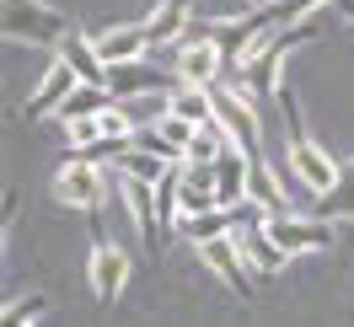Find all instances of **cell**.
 Returning a JSON list of instances; mask_svg holds the SVG:
<instances>
[{
  "label": "cell",
  "mask_w": 354,
  "mask_h": 327,
  "mask_svg": "<svg viewBox=\"0 0 354 327\" xmlns=\"http://www.w3.org/2000/svg\"><path fill=\"white\" fill-rule=\"evenodd\" d=\"M338 183H344V167H338L317 140H306L301 124H295V129H290V183L285 188L306 204V198H328Z\"/></svg>",
  "instance_id": "3957f363"
},
{
  "label": "cell",
  "mask_w": 354,
  "mask_h": 327,
  "mask_svg": "<svg viewBox=\"0 0 354 327\" xmlns=\"http://www.w3.org/2000/svg\"><path fill=\"white\" fill-rule=\"evenodd\" d=\"M354 220V177H344L328 198H317V220Z\"/></svg>",
  "instance_id": "ffe728a7"
},
{
  "label": "cell",
  "mask_w": 354,
  "mask_h": 327,
  "mask_svg": "<svg viewBox=\"0 0 354 327\" xmlns=\"http://www.w3.org/2000/svg\"><path fill=\"white\" fill-rule=\"evenodd\" d=\"M199 258H204V268H209V274H215L225 290L252 295V268H247L242 247H236V236H221V241H209V247H199Z\"/></svg>",
  "instance_id": "9c48e42d"
},
{
  "label": "cell",
  "mask_w": 354,
  "mask_h": 327,
  "mask_svg": "<svg viewBox=\"0 0 354 327\" xmlns=\"http://www.w3.org/2000/svg\"><path fill=\"white\" fill-rule=\"evenodd\" d=\"M236 247H242V258H247V268L252 274H279L285 268V247L268 236V225H247V231H236Z\"/></svg>",
  "instance_id": "5bb4252c"
},
{
  "label": "cell",
  "mask_w": 354,
  "mask_h": 327,
  "mask_svg": "<svg viewBox=\"0 0 354 327\" xmlns=\"http://www.w3.org/2000/svg\"><path fill=\"white\" fill-rule=\"evenodd\" d=\"M113 102H118V97H113L108 86H75V91H70V102H65L59 113H54V118H59V124L70 129V124H86V118H102V113H108Z\"/></svg>",
  "instance_id": "2e32d148"
},
{
  "label": "cell",
  "mask_w": 354,
  "mask_h": 327,
  "mask_svg": "<svg viewBox=\"0 0 354 327\" xmlns=\"http://www.w3.org/2000/svg\"><path fill=\"white\" fill-rule=\"evenodd\" d=\"M108 91L118 102H145V97H172L177 91V70L156 65V59H134V65H113L108 70Z\"/></svg>",
  "instance_id": "277c9868"
},
{
  "label": "cell",
  "mask_w": 354,
  "mask_h": 327,
  "mask_svg": "<svg viewBox=\"0 0 354 327\" xmlns=\"http://www.w3.org/2000/svg\"><path fill=\"white\" fill-rule=\"evenodd\" d=\"M209 102H215V124L247 156H258V97L252 91H231V86H209Z\"/></svg>",
  "instance_id": "5b68a950"
},
{
  "label": "cell",
  "mask_w": 354,
  "mask_h": 327,
  "mask_svg": "<svg viewBox=\"0 0 354 327\" xmlns=\"http://www.w3.org/2000/svg\"><path fill=\"white\" fill-rule=\"evenodd\" d=\"M221 54H215V44L209 38H199V44H183V54H177V86H221Z\"/></svg>",
  "instance_id": "7c38bea8"
},
{
  "label": "cell",
  "mask_w": 354,
  "mask_h": 327,
  "mask_svg": "<svg viewBox=\"0 0 354 327\" xmlns=\"http://www.w3.org/2000/svg\"><path fill=\"white\" fill-rule=\"evenodd\" d=\"M81 86V75H75V70L65 65V59H59V54H54V59H48V70H44V81H38V86H32V102H27V118H44V113H59L70 102V91Z\"/></svg>",
  "instance_id": "30bf717a"
},
{
  "label": "cell",
  "mask_w": 354,
  "mask_h": 327,
  "mask_svg": "<svg viewBox=\"0 0 354 327\" xmlns=\"http://www.w3.org/2000/svg\"><path fill=\"white\" fill-rule=\"evenodd\" d=\"M194 22V0H161L151 17H145V32H151V48H177V38Z\"/></svg>",
  "instance_id": "4fadbf2b"
},
{
  "label": "cell",
  "mask_w": 354,
  "mask_h": 327,
  "mask_svg": "<svg viewBox=\"0 0 354 327\" xmlns=\"http://www.w3.org/2000/svg\"><path fill=\"white\" fill-rule=\"evenodd\" d=\"M247 6H252V11H263V6H274V0H247Z\"/></svg>",
  "instance_id": "7402d4cb"
},
{
  "label": "cell",
  "mask_w": 354,
  "mask_h": 327,
  "mask_svg": "<svg viewBox=\"0 0 354 327\" xmlns=\"http://www.w3.org/2000/svg\"><path fill=\"white\" fill-rule=\"evenodd\" d=\"M129 274H134V258L124 252V247H113L108 236H97V241H91V258H86V284H91V295H97L102 306H113L118 295H124Z\"/></svg>",
  "instance_id": "8992f818"
},
{
  "label": "cell",
  "mask_w": 354,
  "mask_h": 327,
  "mask_svg": "<svg viewBox=\"0 0 354 327\" xmlns=\"http://www.w3.org/2000/svg\"><path fill=\"white\" fill-rule=\"evenodd\" d=\"M338 11H344V17L354 22V0H338Z\"/></svg>",
  "instance_id": "44dd1931"
},
{
  "label": "cell",
  "mask_w": 354,
  "mask_h": 327,
  "mask_svg": "<svg viewBox=\"0 0 354 327\" xmlns=\"http://www.w3.org/2000/svg\"><path fill=\"white\" fill-rule=\"evenodd\" d=\"M268 236L295 258V252H328L333 241H338V225L317 220V215H279V220H268Z\"/></svg>",
  "instance_id": "ba28073f"
},
{
  "label": "cell",
  "mask_w": 354,
  "mask_h": 327,
  "mask_svg": "<svg viewBox=\"0 0 354 327\" xmlns=\"http://www.w3.org/2000/svg\"><path fill=\"white\" fill-rule=\"evenodd\" d=\"M59 59L81 75V86H108V59L97 54V38H81V32H75V38L59 48Z\"/></svg>",
  "instance_id": "9a60e30c"
},
{
  "label": "cell",
  "mask_w": 354,
  "mask_h": 327,
  "mask_svg": "<svg viewBox=\"0 0 354 327\" xmlns=\"http://www.w3.org/2000/svg\"><path fill=\"white\" fill-rule=\"evenodd\" d=\"M38 317H48V295H22L0 311V327H38Z\"/></svg>",
  "instance_id": "d6986e66"
},
{
  "label": "cell",
  "mask_w": 354,
  "mask_h": 327,
  "mask_svg": "<svg viewBox=\"0 0 354 327\" xmlns=\"http://www.w3.org/2000/svg\"><path fill=\"white\" fill-rule=\"evenodd\" d=\"M167 172H172V161H161V156H151V151H134L129 145V151L118 156V177H134V183H151L156 188Z\"/></svg>",
  "instance_id": "ac0fdd59"
},
{
  "label": "cell",
  "mask_w": 354,
  "mask_h": 327,
  "mask_svg": "<svg viewBox=\"0 0 354 327\" xmlns=\"http://www.w3.org/2000/svg\"><path fill=\"white\" fill-rule=\"evenodd\" d=\"M108 188H113V177L102 172V167H91V161H70V167H59V177H54V198L70 204V209H86V215L102 209Z\"/></svg>",
  "instance_id": "52a82bcc"
},
{
  "label": "cell",
  "mask_w": 354,
  "mask_h": 327,
  "mask_svg": "<svg viewBox=\"0 0 354 327\" xmlns=\"http://www.w3.org/2000/svg\"><path fill=\"white\" fill-rule=\"evenodd\" d=\"M97 54L113 65H134V59H151V32H145V17L140 22H124V27H108L97 38Z\"/></svg>",
  "instance_id": "8fae6325"
},
{
  "label": "cell",
  "mask_w": 354,
  "mask_h": 327,
  "mask_svg": "<svg viewBox=\"0 0 354 327\" xmlns=\"http://www.w3.org/2000/svg\"><path fill=\"white\" fill-rule=\"evenodd\" d=\"M317 38V22H301V27H285V32H274L268 44L252 48V59L242 65V86L258 97V102H279L285 108L290 102V91H285V65H290V54L301 44H311Z\"/></svg>",
  "instance_id": "6da1fadb"
},
{
  "label": "cell",
  "mask_w": 354,
  "mask_h": 327,
  "mask_svg": "<svg viewBox=\"0 0 354 327\" xmlns=\"http://www.w3.org/2000/svg\"><path fill=\"white\" fill-rule=\"evenodd\" d=\"M167 113H177V118L194 124V129H209V124H215V102H209V91H199V86H177Z\"/></svg>",
  "instance_id": "e0dca14e"
},
{
  "label": "cell",
  "mask_w": 354,
  "mask_h": 327,
  "mask_svg": "<svg viewBox=\"0 0 354 327\" xmlns=\"http://www.w3.org/2000/svg\"><path fill=\"white\" fill-rule=\"evenodd\" d=\"M0 32H6L11 44L54 48V54L75 38V32H70V22L54 11V6H44V0H0Z\"/></svg>",
  "instance_id": "7a4b0ae2"
}]
</instances>
